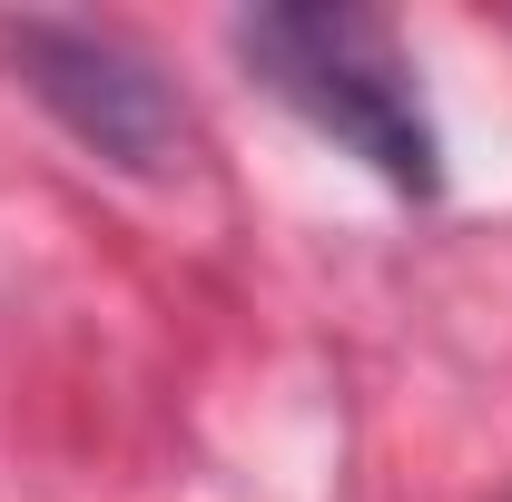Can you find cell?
<instances>
[{
  "mask_svg": "<svg viewBox=\"0 0 512 502\" xmlns=\"http://www.w3.org/2000/svg\"><path fill=\"white\" fill-rule=\"evenodd\" d=\"M227 40H237V60H247L296 119L325 128L345 158H365L384 188L444 197V148H434V119H424L414 60H404V40L384 30L375 10L276 0V10H247Z\"/></svg>",
  "mask_w": 512,
  "mask_h": 502,
  "instance_id": "1",
  "label": "cell"
},
{
  "mask_svg": "<svg viewBox=\"0 0 512 502\" xmlns=\"http://www.w3.org/2000/svg\"><path fill=\"white\" fill-rule=\"evenodd\" d=\"M0 60L20 69V89L50 109V119L99 148L128 178H168L178 148H188V109L178 89L158 79L148 50H128L119 30H89V20H10L0 30Z\"/></svg>",
  "mask_w": 512,
  "mask_h": 502,
  "instance_id": "2",
  "label": "cell"
}]
</instances>
